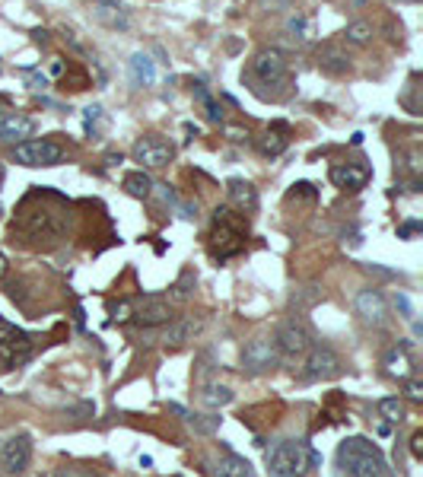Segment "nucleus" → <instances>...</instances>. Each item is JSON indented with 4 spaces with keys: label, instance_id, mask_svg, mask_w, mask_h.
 <instances>
[{
    "label": "nucleus",
    "instance_id": "1",
    "mask_svg": "<svg viewBox=\"0 0 423 477\" xmlns=\"http://www.w3.org/2000/svg\"><path fill=\"white\" fill-rule=\"evenodd\" d=\"M338 468L347 477H391L379 445L363 436H350L338 445Z\"/></svg>",
    "mask_w": 423,
    "mask_h": 477
},
{
    "label": "nucleus",
    "instance_id": "2",
    "mask_svg": "<svg viewBox=\"0 0 423 477\" xmlns=\"http://www.w3.org/2000/svg\"><path fill=\"white\" fill-rule=\"evenodd\" d=\"M245 239H249V223H245L242 213H236L232 207L213 210V226H210V235H207V245H210L213 258L226 261L232 254H239L245 248Z\"/></svg>",
    "mask_w": 423,
    "mask_h": 477
},
{
    "label": "nucleus",
    "instance_id": "3",
    "mask_svg": "<svg viewBox=\"0 0 423 477\" xmlns=\"http://www.w3.org/2000/svg\"><path fill=\"white\" fill-rule=\"evenodd\" d=\"M249 83H261V86H283L290 80V61L280 48H261L251 57L249 76H242ZM261 86H255V93H261Z\"/></svg>",
    "mask_w": 423,
    "mask_h": 477
},
{
    "label": "nucleus",
    "instance_id": "4",
    "mask_svg": "<svg viewBox=\"0 0 423 477\" xmlns=\"http://www.w3.org/2000/svg\"><path fill=\"white\" fill-rule=\"evenodd\" d=\"M309 468V449L296 439H283V442L268 449V474L270 477H302Z\"/></svg>",
    "mask_w": 423,
    "mask_h": 477
},
{
    "label": "nucleus",
    "instance_id": "5",
    "mask_svg": "<svg viewBox=\"0 0 423 477\" xmlns=\"http://www.w3.org/2000/svg\"><path fill=\"white\" fill-rule=\"evenodd\" d=\"M29 356H32V337L23 328L0 318V363L7 369H16V366H26Z\"/></svg>",
    "mask_w": 423,
    "mask_h": 477
},
{
    "label": "nucleus",
    "instance_id": "6",
    "mask_svg": "<svg viewBox=\"0 0 423 477\" xmlns=\"http://www.w3.org/2000/svg\"><path fill=\"white\" fill-rule=\"evenodd\" d=\"M29 464H32V439L26 432H16V436L4 439V445H0V474L23 477Z\"/></svg>",
    "mask_w": 423,
    "mask_h": 477
},
{
    "label": "nucleus",
    "instance_id": "7",
    "mask_svg": "<svg viewBox=\"0 0 423 477\" xmlns=\"http://www.w3.org/2000/svg\"><path fill=\"white\" fill-rule=\"evenodd\" d=\"M13 159L20 165H29V169H35V165H58L64 159V150L58 143H52V140H23V143L13 146Z\"/></svg>",
    "mask_w": 423,
    "mask_h": 477
},
{
    "label": "nucleus",
    "instance_id": "8",
    "mask_svg": "<svg viewBox=\"0 0 423 477\" xmlns=\"http://www.w3.org/2000/svg\"><path fill=\"white\" fill-rule=\"evenodd\" d=\"M277 353L283 356V360H296V356H306L309 347H312V334H309V328L302 322H283L280 328H277Z\"/></svg>",
    "mask_w": 423,
    "mask_h": 477
},
{
    "label": "nucleus",
    "instance_id": "9",
    "mask_svg": "<svg viewBox=\"0 0 423 477\" xmlns=\"http://www.w3.org/2000/svg\"><path fill=\"white\" fill-rule=\"evenodd\" d=\"M340 369H344V363H340V356L331 347H315L312 343L306 353V363H302V379H309V382L334 379Z\"/></svg>",
    "mask_w": 423,
    "mask_h": 477
},
{
    "label": "nucleus",
    "instance_id": "10",
    "mask_svg": "<svg viewBox=\"0 0 423 477\" xmlns=\"http://www.w3.org/2000/svg\"><path fill=\"white\" fill-rule=\"evenodd\" d=\"M169 315H172V299L160 296V293H150V296H143L141 302L131 305V318H134L137 324H143V328L166 324Z\"/></svg>",
    "mask_w": 423,
    "mask_h": 477
},
{
    "label": "nucleus",
    "instance_id": "11",
    "mask_svg": "<svg viewBox=\"0 0 423 477\" xmlns=\"http://www.w3.org/2000/svg\"><path fill=\"white\" fill-rule=\"evenodd\" d=\"M280 353H277V343L268 337H251L242 350V369L245 372H268L277 366Z\"/></svg>",
    "mask_w": 423,
    "mask_h": 477
},
{
    "label": "nucleus",
    "instance_id": "12",
    "mask_svg": "<svg viewBox=\"0 0 423 477\" xmlns=\"http://www.w3.org/2000/svg\"><path fill=\"white\" fill-rule=\"evenodd\" d=\"M175 156L172 143L162 137H156V134H150V137H141L134 143V159L143 165V169H160V165H169Z\"/></svg>",
    "mask_w": 423,
    "mask_h": 477
},
{
    "label": "nucleus",
    "instance_id": "13",
    "mask_svg": "<svg viewBox=\"0 0 423 477\" xmlns=\"http://www.w3.org/2000/svg\"><path fill=\"white\" fill-rule=\"evenodd\" d=\"M357 315L363 318L366 324H372V328H382L385 322H388V302H385V296L379 290H359L357 293Z\"/></svg>",
    "mask_w": 423,
    "mask_h": 477
},
{
    "label": "nucleus",
    "instance_id": "14",
    "mask_svg": "<svg viewBox=\"0 0 423 477\" xmlns=\"http://www.w3.org/2000/svg\"><path fill=\"white\" fill-rule=\"evenodd\" d=\"M201 328H204V322L194 315H185V318H175V322H166V328H162V337L160 341L166 343V347H181V343L194 341V337L201 334Z\"/></svg>",
    "mask_w": 423,
    "mask_h": 477
},
{
    "label": "nucleus",
    "instance_id": "15",
    "mask_svg": "<svg viewBox=\"0 0 423 477\" xmlns=\"http://www.w3.org/2000/svg\"><path fill=\"white\" fill-rule=\"evenodd\" d=\"M328 175H331L334 188H344V191H359L369 182V169L359 163H338V165H331Z\"/></svg>",
    "mask_w": 423,
    "mask_h": 477
},
{
    "label": "nucleus",
    "instance_id": "16",
    "mask_svg": "<svg viewBox=\"0 0 423 477\" xmlns=\"http://www.w3.org/2000/svg\"><path fill=\"white\" fill-rule=\"evenodd\" d=\"M318 67L331 76H344V73H350L353 64H350V54H347L340 45H321L318 48Z\"/></svg>",
    "mask_w": 423,
    "mask_h": 477
},
{
    "label": "nucleus",
    "instance_id": "17",
    "mask_svg": "<svg viewBox=\"0 0 423 477\" xmlns=\"http://www.w3.org/2000/svg\"><path fill=\"white\" fill-rule=\"evenodd\" d=\"M287 143H290V127L283 124V121H274L261 137H255V146L264 156H280V153L287 150Z\"/></svg>",
    "mask_w": 423,
    "mask_h": 477
},
{
    "label": "nucleus",
    "instance_id": "18",
    "mask_svg": "<svg viewBox=\"0 0 423 477\" xmlns=\"http://www.w3.org/2000/svg\"><path fill=\"white\" fill-rule=\"evenodd\" d=\"M128 73H131V83L141 89H150L156 83V64L150 54H143V51H137V54H131L128 61Z\"/></svg>",
    "mask_w": 423,
    "mask_h": 477
},
{
    "label": "nucleus",
    "instance_id": "19",
    "mask_svg": "<svg viewBox=\"0 0 423 477\" xmlns=\"http://www.w3.org/2000/svg\"><path fill=\"white\" fill-rule=\"evenodd\" d=\"M93 16L109 29H128V13L118 0H93Z\"/></svg>",
    "mask_w": 423,
    "mask_h": 477
},
{
    "label": "nucleus",
    "instance_id": "20",
    "mask_svg": "<svg viewBox=\"0 0 423 477\" xmlns=\"http://www.w3.org/2000/svg\"><path fill=\"white\" fill-rule=\"evenodd\" d=\"M226 191H230L232 207L242 210V213H251V210L258 207V191H255V184H251V182H242V178H230Z\"/></svg>",
    "mask_w": 423,
    "mask_h": 477
},
{
    "label": "nucleus",
    "instance_id": "21",
    "mask_svg": "<svg viewBox=\"0 0 423 477\" xmlns=\"http://www.w3.org/2000/svg\"><path fill=\"white\" fill-rule=\"evenodd\" d=\"M210 474L213 477H251V464L245 461L242 455H232V452H226V455L210 468Z\"/></svg>",
    "mask_w": 423,
    "mask_h": 477
},
{
    "label": "nucleus",
    "instance_id": "22",
    "mask_svg": "<svg viewBox=\"0 0 423 477\" xmlns=\"http://www.w3.org/2000/svg\"><path fill=\"white\" fill-rule=\"evenodd\" d=\"M32 131H35L32 118L10 114V118H4V131H0V140H13V143H23L26 137H32Z\"/></svg>",
    "mask_w": 423,
    "mask_h": 477
},
{
    "label": "nucleus",
    "instance_id": "23",
    "mask_svg": "<svg viewBox=\"0 0 423 477\" xmlns=\"http://www.w3.org/2000/svg\"><path fill=\"white\" fill-rule=\"evenodd\" d=\"M410 369L414 366H410V356H407V343L388 350V356H385V372H388L391 379H407Z\"/></svg>",
    "mask_w": 423,
    "mask_h": 477
},
{
    "label": "nucleus",
    "instance_id": "24",
    "mask_svg": "<svg viewBox=\"0 0 423 477\" xmlns=\"http://www.w3.org/2000/svg\"><path fill=\"white\" fill-rule=\"evenodd\" d=\"M232 398H236V394H232L230 385H217V382H210V385L201 388V404L210 407V411H220V407L232 404Z\"/></svg>",
    "mask_w": 423,
    "mask_h": 477
},
{
    "label": "nucleus",
    "instance_id": "25",
    "mask_svg": "<svg viewBox=\"0 0 423 477\" xmlns=\"http://www.w3.org/2000/svg\"><path fill=\"white\" fill-rule=\"evenodd\" d=\"M156 184H153V178L147 175V172H128L124 175V191H128L131 197H150V191H153Z\"/></svg>",
    "mask_w": 423,
    "mask_h": 477
},
{
    "label": "nucleus",
    "instance_id": "26",
    "mask_svg": "<svg viewBox=\"0 0 423 477\" xmlns=\"http://www.w3.org/2000/svg\"><path fill=\"white\" fill-rule=\"evenodd\" d=\"M220 420L223 417H217V413H188L185 423L191 426L198 436H213V432L220 430Z\"/></svg>",
    "mask_w": 423,
    "mask_h": 477
},
{
    "label": "nucleus",
    "instance_id": "27",
    "mask_svg": "<svg viewBox=\"0 0 423 477\" xmlns=\"http://www.w3.org/2000/svg\"><path fill=\"white\" fill-rule=\"evenodd\" d=\"M379 413H382L388 423H401L404 420V404L398 398H382L379 401Z\"/></svg>",
    "mask_w": 423,
    "mask_h": 477
},
{
    "label": "nucleus",
    "instance_id": "28",
    "mask_svg": "<svg viewBox=\"0 0 423 477\" xmlns=\"http://www.w3.org/2000/svg\"><path fill=\"white\" fill-rule=\"evenodd\" d=\"M347 42H357V45H363V42H369V35H372V25L369 23H363V19H357V23H350L347 25Z\"/></svg>",
    "mask_w": 423,
    "mask_h": 477
},
{
    "label": "nucleus",
    "instance_id": "29",
    "mask_svg": "<svg viewBox=\"0 0 423 477\" xmlns=\"http://www.w3.org/2000/svg\"><path fill=\"white\" fill-rule=\"evenodd\" d=\"M83 118H86V134H99V127H102V108L99 105L83 108Z\"/></svg>",
    "mask_w": 423,
    "mask_h": 477
},
{
    "label": "nucleus",
    "instance_id": "30",
    "mask_svg": "<svg viewBox=\"0 0 423 477\" xmlns=\"http://www.w3.org/2000/svg\"><path fill=\"white\" fill-rule=\"evenodd\" d=\"M404 394H407L414 404H420L423 401V382L417 379V375H407V379H404Z\"/></svg>",
    "mask_w": 423,
    "mask_h": 477
},
{
    "label": "nucleus",
    "instance_id": "31",
    "mask_svg": "<svg viewBox=\"0 0 423 477\" xmlns=\"http://www.w3.org/2000/svg\"><path fill=\"white\" fill-rule=\"evenodd\" d=\"M191 283H194V277H191V273H185V277H181L172 290H169L166 299H188V296H191Z\"/></svg>",
    "mask_w": 423,
    "mask_h": 477
},
{
    "label": "nucleus",
    "instance_id": "32",
    "mask_svg": "<svg viewBox=\"0 0 423 477\" xmlns=\"http://www.w3.org/2000/svg\"><path fill=\"white\" fill-rule=\"evenodd\" d=\"M290 32H293V38H309V19L306 16H293L290 19Z\"/></svg>",
    "mask_w": 423,
    "mask_h": 477
},
{
    "label": "nucleus",
    "instance_id": "33",
    "mask_svg": "<svg viewBox=\"0 0 423 477\" xmlns=\"http://www.w3.org/2000/svg\"><path fill=\"white\" fill-rule=\"evenodd\" d=\"M128 318H131V302H124V299H121V302H115V305H112V322L124 324Z\"/></svg>",
    "mask_w": 423,
    "mask_h": 477
},
{
    "label": "nucleus",
    "instance_id": "34",
    "mask_svg": "<svg viewBox=\"0 0 423 477\" xmlns=\"http://www.w3.org/2000/svg\"><path fill=\"white\" fill-rule=\"evenodd\" d=\"M417 232H420V220H407L398 226V239H414Z\"/></svg>",
    "mask_w": 423,
    "mask_h": 477
},
{
    "label": "nucleus",
    "instance_id": "35",
    "mask_svg": "<svg viewBox=\"0 0 423 477\" xmlns=\"http://www.w3.org/2000/svg\"><path fill=\"white\" fill-rule=\"evenodd\" d=\"M395 305H398V312H401V318H407V322L414 318V309H410V299L404 296V293H398V296H395Z\"/></svg>",
    "mask_w": 423,
    "mask_h": 477
},
{
    "label": "nucleus",
    "instance_id": "36",
    "mask_svg": "<svg viewBox=\"0 0 423 477\" xmlns=\"http://www.w3.org/2000/svg\"><path fill=\"white\" fill-rule=\"evenodd\" d=\"M410 455L423 458V432H414V436H410Z\"/></svg>",
    "mask_w": 423,
    "mask_h": 477
},
{
    "label": "nucleus",
    "instance_id": "37",
    "mask_svg": "<svg viewBox=\"0 0 423 477\" xmlns=\"http://www.w3.org/2000/svg\"><path fill=\"white\" fill-rule=\"evenodd\" d=\"M67 70H64V61H61V57H54L52 61V76H64Z\"/></svg>",
    "mask_w": 423,
    "mask_h": 477
},
{
    "label": "nucleus",
    "instance_id": "38",
    "mask_svg": "<svg viewBox=\"0 0 423 477\" xmlns=\"http://www.w3.org/2000/svg\"><path fill=\"white\" fill-rule=\"evenodd\" d=\"M226 134H230L232 140H245V137H249V131H239V127H226Z\"/></svg>",
    "mask_w": 423,
    "mask_h": 477
},
{
    "label": "nucleus",
    "instance_id": "39",
    "mask_svg": "<svg viewBox=\"0 0 423 477\" xmlns=\"http://www.w3.org/2000/svg\"><path fill=\"white\" fill-rule=\"evenodd\" d=\"M32 86H35V89L48 86V76H45V73H32Z\"/></svg>",
    "mask_w": 423,
    "mask_h": 477
},
{
    "label": "nucleus",
    "instance_id": "40",
    "mask_svg": "<svg viewBox=\"0 0 423 477\" xmlns=\"http://www.w3.org/2000/svg\"><path fill=\"white\" fill-rule=\"evenodd\" d=\"M169 411H172V413H179V417H181V420H185V417H188V411H185V407H181V404H169Z\"/></svg>",
    "mask_w": 423,
    "mask_h": 477
},
{
    "label": "nucleus",
    "instance_id": "41",
    "mask_svg": "<svg viewBox=\"0 0 423 477\" xmlns=\"http://www.w3.org/2000/svg\"><path fill=\"white\" fill-rule=\"evenodd\" d=\"M7 277V258H4V252H0V280Z\"/></svg>",
    "mask_w": 423,
    "mask_h": 477
},
{
    "label": "nucleus",
    "instance_id": "42",
    "mask_svg": "<svg viewBox=\"0 0 423 477\" xmlns=\"http://www.w3.org/2000/svg\"><path fill=\"white\" fill-rule=\"evenodd\" d=\"M4 118H7V114H4V112H0V131H4Z\"/></svg>",
    "mask_w": 423,
    "mask_h": 477
},
{
    "label": "nucleus",
    "instance_id": "43",
    "mask_svg": "<svg viewBox=\"0 0 423 477\" xmlns=\"http://www.w3.org/2000/svg\"><path fill=\"white\" fill-rule=\"evenodd\" d=\"M404 4H420V0H404Z\"/></svg>",
    "mask_w": 423,
    "mask_h": 477
},
{
    "label": "nucleus",
    "instance_id": "44",
    "mask_svg": "<svg viewBox=\"0 0 423 477\" xmlns=\"http://www.w3.org/2000/svg\"><path fill=\"white\" fill-rule=\"evenodd\" d=\"M357 4H366V0H357Z\"/></svg>",
    "mask_w": 423,
    "mask_h": 477
},
{
    "label": "nucleus",
    "instance_id": "45",
    "mask_svg": "<svg viewBox=\"0 0 423 477\" xmlns=\"http://www.w3.org/2000/svg\"><path fill=\"white\" fill-rule=\"evenodd\" d=\"M172 477H181V474H172Z\"/></svg>",
    "mask_w": 423,
    "mask_h": 477
},
{
    "label": "nucleus",
    "instance_id": "46",
    "mask_svg": "<svg viewBox=\"0 0 423 477\" xmlns=\"http://www.w3.org/2000/svg\"><path fill=\"white\" fill-rule=\"evenodd\" d=\"M54 477H61V474H54Z\"/></svg>",
    "mask_w": 423,
    "mask_h": 477
}]
</instances>
